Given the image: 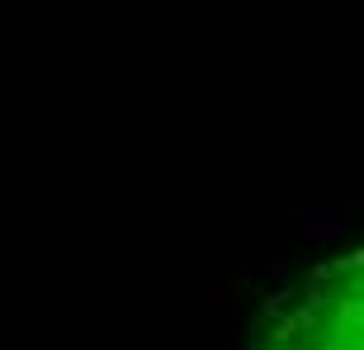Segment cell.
Masks as SVG:
<instances>
[{
	"mask_svg": "<svg viewBox=\"0 0 364 350\" xmlns=\"http://www.w3.org/2000/svg\"><path fill=\"white\" fill-rule=\"evenodd\" d=\"M303 228L317 232V237H336L346 223H341V208H331V203H312V208H303Z\"/></svg>",
	"mask_w": 364,
	"mask_h": 350,
	"instance_id": "1",
	"label": "cell"
}]
</instances>
